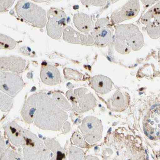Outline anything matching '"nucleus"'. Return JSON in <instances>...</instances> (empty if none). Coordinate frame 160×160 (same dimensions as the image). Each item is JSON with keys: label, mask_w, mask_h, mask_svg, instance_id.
<instances>
[{"label": "nucleus", "mask_w": 160, "mask_h": 160, "mask_svg": "<svg viewBox=\"0 0 160 160\" xmlns=\"http://www.w3.org/2000/svg\"><path fill=\"white\" fill-rule=\"evenodd\" d=\"M67 119V113L46 93L38 94L37 109L34 120L37 127L43 130L58 131Z\"/></svg>", "instance_id": "obj_1"}, {"label": "nucleus", "mask_w": 160, "mask_h": 160, "mask_svg": "<svg viewBox=\"0 0 160 160\" xmlns=\"http://www.w3.org/2000/svg\"><path fill=\"white\" fill-rule=\"evenodd\" d=\"M142 34L132 24H122L115 28V49L122 54L140 50L144 46Z\"/></svg>", "instance_id": "obj_2"}, {"label": "nucleus", "mask_w": 160, "mask_h": 160, "mask_svg": "<svg viewBox=\"0 0 160 160\" xmlns=\"http://www.w3.org/2000/svg\"><path fill=\"white\" fill-rule=\"evenodd\" d=\"M15 9L18 16L32 26L39 29L46 26L47 12L42 7L28 0H19Z\"/></svg>", "instance_id": "obj_3"}, {"label": "nucleus", "mask_w": 160, "mask_h": 160, "mask_svg": "<svg viewBox=\"0 0 160 160\" xmlns=\"http://www.w3.org/2000/svg\"><path fill=\"white\" fill-rule=\"evenodd\" d=\"M25 142L23 144L24 157L27 160H47L49 152L43 142L35 134L24 130Z\"/></svg>", "instance_id": "obj_4"}, {"label": "nucleus", "mask_w": 160, "mask_h": 160, "mask_svg": "<svg viewBox=\"0 0 160 160\" xmlns=\"http://www.w3.org/2000/svg\"><path fill=\"white\" fill-rule=\"evenodd\" d=\"M47 18V33L52 39L58 40L61 38L67 25V15L60 8H52L48 11Z\"/></svg>", "instance_id": "obj_5"}, {"label": "nucleus", "mask_w": 160, "mask_h": 160, "mask_svg": "<svg viewBox=\"0 0 160 160\" xmlns=\"http://www.w3.org/2000/svg\"><path fill=\"white\" fill-rule=\"evenodd\" d=\"M87 89L81 88L69 90L66 95L72 102L73 109L78 112H84L95 107L96 100Z\"/></svg>", "instance_id": "obj_6"}, {"label": "nucleus", "mask_w": 160, "mask_h": 160, "mask_svg": "<svg viewBox=\"0 0 160 160\" xmlns=\"http://www.w3.org/2000/svg\"><path fill=\"white\" fill-rule=\"evenodd\" d=\"M80 128L83 136L89 143H94L101 139L103 127L101 121L97 118L92 116L86 117Z\"/></svg>", "instance_id": "obj_7"}, {"label": "nucleus", "mask_w": 160, "mask_h": 160, "mask_svg": "<svg viewBox=\"0 0 160 160\" xmlns=\"http://www.w3.org/2000/svg\"><path fill=\"white\" fill-rule=\"evenodd\" d=\"M24 85L22 78L17 73L0 72V90L11 97L16 96Z\"/></svg>", "instance_id": "obj_8"}, {"label": "nucleus", "mask_w": 160, "mask_h": 160, "mask_svg": "<svg viewBox=\"0 0 160 160\" xmlns=\"http://www.w3.org/2000/svg\"><path fill=\"white\" fill-rule=\"evenodd\" d=\"M141 22L147 25V33L152 39L160 37V2L150 8L141 19Z\"/></svg>", "instance_id": "obj_9"}, {"label": "nucleus", "mask_w": 160, "mask_h": 160, "mask_svg": "<svg viewBox=\"0 0 160 160\" xmlns=\"http://www.w3.org/2000/svg\"><path fill=\"white\" fill-rule=\"evenodd\" d=\"M140 11L139 0H129L121 8L113 12L110 18L111 21L114 24H119L135 18Z\"/></svg>", "instance_id": "obj_10"}, {"label": "nucleus", "mask_w": 160, "mask_h": 160, "mask_svg": "<svg viewBox=\"0 0 160 160\" xmlns=\"http://www.w3.org/2000/svg\"><path fill=\"white\" fill-rule=\"evenodd\" d=\"M63 33V39L67 43L87 46L95 44L94 40L91 35L82 34L75 30L71 27H66Z\"/></svg>", "instance_id": "obj_11"}, {"label": "nucleus", "mask_w": 160, "mask_h": 160, "mask_svg": "<svg viewBox=\"0 0 160 160\" xmlns=\"http://www.w3.org/2000/svg\"><path fill=\"white\" fill-rule=\"evenodd\" d=\"M26 62L20 57H0V72H20L25 69Z\"/></svg>", "instance_id": "obj_12"}, {"label": "nucleus", "mask_w": 160, "mask_h": 160, "mask_svg": "<svg viewBox=\"0 0 160 160\" xmlns=\"http://www.w3.org/2000/svg\"><path fill=\"white\" fill-rule=\"evenodd\" d=\"M40 77L42 82L49 86L58 84L61 80L60 72L55 66L46 63L41 67Z\"/></svg>", "instance_id": "obj_13"}, {"label": "nucleus", "mask_w": 160, "mask_h": 160, "mask_svg": "<svg viewBox=\"0 0 160 160\" xmlns=\"http://www.w3.org/2000/svg\"><path fill=\"white\" fill-rule=\"evenodd\" d=\"M6 133L14 145H23L25 142L24 130L16 123H10L5 127Z\"/></svg>", "instance_id": "obj_14"}, {"label": "nucleus", "mask_w": 160, "mask_h": 160, "mask_svg": "<svg viewBox=\"0 0 160 160\" xmlns=\"http://www.w3.org/2000/svg\"><path fill=\"white\" fill-rule=\"evenodd\" d=\"M107 25L96 27L91 32L95 44L100 47L107 46L112 38V32L110 27H107Z\"/></svg>", "instance_id": "obj_15"}, {"label": "nucleus", "mask_w": 160, "mask_h": 160, "mask_svg": "<svg viewBox=\"0 0 160 160\" xmlns=\"http://www.w3.org/2000/svg\"><path fill=\"white\" fill-rule=\"evenodd\" d=\"M38 104L37 94L30 96L25 101L22 110V115L26 122L32 123L34 120Z\"/></svg>", "instance_id": "obj_16"}, {"label": "nucleus", "mask_w": 160, "mask_h": 160, "mask_svg": "<svg viewBox=\"0 0 160 160\" xmlns=\"http://www.w3.org/2000/svg\"><path fill=\"white\" fill-rule=\"evenodd\" d=\"M93 88L98 92L105 94L111 90L112 82L109 78L103 75H99L93 76L92 79Z\"/></svg>", "instance_id": "obj_17"}, {"label": "nucleus", "mask_w": 160, "mask_h": 160, "mask_svg": "<svg viewBox=\"0 0 160 160\" xmlns=\"http://www.w3.org/2000/svg\"><path fill=\"white\" fill-rule=\"evenodd\" d=\"M73 22L76 28L81 32L87 33L92 29L93 23L88 15L82 12L75 14Z\"/></svg>", "instance_id": "obj_18"}, {"label": "nucleus", "mask_w": 160, "mask_h": 160, "mask_svg": "<svg viewBox=\"0 0 160 160\" xmlns=\"http://www.w3.org/2000/svg\"><path fill=\"white\" fill-rule=\"evenodd\" d=\"M16 41L8 35L0 33V49L11 50L16 47Z\"/></svg>", "instance_id": "obj_19"}, {"label": "nucleus", "mask_w": 160, "mask_h": 160, "mask_svg": "<svg viewBox=\"0 0 160 160\" xmlns=\"http://www.w3.org/2000/svg\"><path fill=\"white\" fill-rule=\"evenodd\" d=\"M52 97L53 101L59 107L67 111L71 109L70 104L61 93H53Z\"/></svg>", "instance_id": "obj_20"}, {"label": "nucleus", "mask_w": 160, "mask_h": 160, "mask_svg": "<svg viewBox=\"0 0 160 160\" xmlns=\"http://www.w3.org/2000/svg\"><path fill=\"white\" fill-rule=\"evenodd\" d=\"M12 104L13 100L11 98L0 93V110L3 112L8 111L10 110Z\"/></svg>", "instance_id": "obj_21"}, {"label": "nucleus", "mask_w": 160, "mask_h": 160, "mask_svg": "<svg viewBox=\"0 0 160 160\" xmlns=\"http://www.w3.org/2000/svg\"><path fill=\"white\" fill-rule=\"evenodd\" d=\"M126 100L125 97L122 93L120 92L115 93L112 98V105L116 108H122L125 106Z\"/></svg>", "instance_id": "obj_22"}, {"label": "nucleus", "mask_w": 160, "mask_h": 160, "mask_svg": "<svg viewBox=\"0 0 160 160\" xmlns=\"http://www.w3.org/2000/svg\"><path fill=\"white\" fill-rule=\"evenodd\" d=\"M84 157V153L82 150L72 147L69 152V159L70 160H82Z\"/></svg>", "instance_id": "obj_23"}, {"label": "nucleus", "mask_w": 160, "mask_h": 160, "mask_svg": "<svg viewBox=\"0 0 160 160\" xmlns=\"http://www.w3.org/2000/svg\"><path fill=\"white\" fill-rule=\"evenodd\" d=\"M16 0H0V12H7L13 5Z\"/></svg>", "instance_id": "obj_24"}, {"label": "nucleus", "mask_w": 160, "mask_h": 160, "mask_svg": "<svg viewBox=\"0 0 160 160\" xmlns=\"http://www.w3.org/2000/svg\"><path fill=\"white\" fill-rule=\"evenodd\" d=\"M107 1V0H81L83 5L96 7L103 6L105 5Z\"/></svg>", "instance_id": "obj_25"}, {"label": "nucleus", "mask_w": 160, "mask_h": 160, "mask_svg": "<svg viewBox=\"0 0 160 160\" xmlns=\"http://www.w3.org/2000/svg\"><path fill=\"white\" fill-rule=\"evenodd\" d=\"M72 140L75 145L79 147H86V143L82 137L78 133H75L72 136Z\"/></svg>", "instance_id": "obj_26"}, {"label": "nucleus", "mask_w": 160, "mask_h": 160, "mask_svg": "<svg viewBox=\"0 0 160 160\" xmlns=\"http://www.w3.org/2000/svg\"><path fill=\"white\" fill-rule=\"evenodd\" d=\"M2 158H8V160L23 159L20 156L11 151L7 150L5 153L3 154Z\"/></svg>", "instance_id": "obj_27"}, {"label": "nucleus", "mask_w": 160, "mask_h": 160, "mask_svg": "<svg viewBox=\"0 0 160 160\" xmlns=\"http://www.w3.org/2000/svg\"><path fill=\"white\" fill-rule=\"evenodd\" d=\"M158 1L159 0H141L142 3L146 6L152 5Z\"/></svg>", "instance_id": "obj_28"}, {"label": "nucleus", "mask_w": 160, "mask_h": 160, "mask_svg": "<svg viewBox=\"0 0 160 160\" xmlns=\"http://www.w3.org/2000/svg\"><path fill=\"white\" fill-rule=\"evenodd\" d=\"M31 1H33V2H49L51 0H30Z\"/></svg>", "instance_id": "obj_29"}, {"label": "nucleus", "mask_w": 160, "mask_h": 160, "mask_svg": "<svg viewBox=\"0 0 160 160\" xmlns=\"http://www.w3.org/2000/svg\"><path fill=\"white\" fill-rule=\"evenodd\" d=\"M119 1V0H110V1H111V2L112 3V4L114 3L117 2V1Z\"/></svg>", "instance_id": "obj_30"}]
</instances>
